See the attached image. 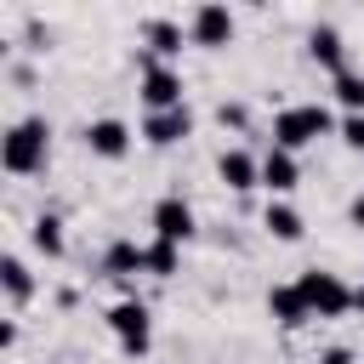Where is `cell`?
<instances>
[{
    "label": "cell",
    "mask_w": 364,
    "mask_h": 364,
    "mask_svg": "<svg viewBox=\"0 0 364 364\" xmlns=\"http://www.w3.org/2000/svg\"><path fill=\"white\" fill-rule=\"evenodd\" d=\"M28 245L46 256V262H57L63 250H68V239H63V216H51V210H40L34 222H28Z\"/></svg>",
    "instance_id": "17"
},
{
    "label": "cell",
    "mask_w": 364,
    "mask_h": 364,
    "mask_svg": "<svg viewBox=\"0 0 364 364\" xmlns=\"http://www.w3.org/2000/svg\"><path fill=\"white\" fill-rule=\"evenodd\" d=\"M347 222H353V228H364V193H353V199H347Z\"/></svg>",
    "instance_id": "24"
},
{
    "label": "cell",
    "mask_w": 364,
    "mask_h": 364,
    "mask_svg": "<svg viewBox=\"0 0 364 364\" xmlns=\"http://www.w3.org/2000/svg\"><path fill=\"white\" fill-rule=\"evenodd\" d=\"M341 142H347L353 154H364V114H347V119H341Z\"/></svg>",
    "instance_id": "22"
},
{
    "label": "cell",
    "mask_w": 364,
    "mask_h": 364,
    "mask_svg": "<svg viewBox=\"0 0 364 364\" xmlns=\"http://www.w3.org/2000/svg\"><path fill=\"white\" fill-rule=\"evenodd\" d=\"M176 262H182V250H176L171 239H148V273H154V279H171Z\"/></svg>",
    "instance_id": "20"
},
{
    "label": "cell",
    "mask_w": 364,
    "mask_h": 364,
    "mask_svg": "<svg viewBox=\"0 0 364 364\" xmlns=\"http://www.w3.org/2000/svg\"><path fill=\"white\" fill-rule=\"evenodd\" d=\"M318 364H353V347H324Z\"/></svg>",
    "instance_id": "23"
},
{
    "label": "cell",
    "mask_w": 364,
    "mask_h": 364,
    "mask_svg": "<svg viewBox=\"0 0 364 364\" xmlns=\"http://www.w3.org/2000/svg\"><path fill=\"white\" fill-rule=\"evenodd\" d=\"M267 313H273V318H279V324H284V330H301V324H307V318H313V313H307V301H301V290H296V284H273V290H267Z\"/></svg>",
    "instance_id": "16"
},
{
    "label": "cell",
    "mask_w": 364,
    "mask_h": 364,
    "mask_svg": "<svg viewBox=\"0 0 364 364\" xmlns=\"http://www.w3.org/2000/svg\"><path fill=\"white\" fill-rule=\"evenodd\" d=\"M182 136H193V114L188 108H165V114H148L142 119V142H154V148H171Z\"/></svg>",
    "instance_id": "11"
},
{
    "label": "cell",
    "mask_w": 364,
    "mask_h": 364,
    "mask_svg": "<svg viewBox=\"0 0 364 364\" xmlns=\"http://www.w3.org/2000/svg\"><path fill=\"white\" fill-rule=\"evenodd\" d=\"M296 290H301V301H307L313 318H341L353 307V284H341V273H324V267H307L296 279Z\"/></svg>",
    "instance_id": "3"
},
{
    "label": "cell",
    "mask_w": 364,
    "mask_h": 364,
    "mask_svg": "<svg viewBox=\"0 0 364 364\" xmlns=\"http://www.w3.org/2000/svg\"><path fill=\"white\" fill-rule=\"evenodd\" d=\"M154 239H171V245H188L193 239V205L182 193H165L154 205Z\"/></svg>",
    "instance_id": "6"
},
{
    "label": "cell",
    "mask_w": 364,
    "mask_h": 364,
    "mask_svg": "<svg viewBox=\"0 0 364 364\" xmlns=\"http://www.w3.org/2000/svg\"><path fill=\"white\" fill-rule=\"evenodd\" d=\"M108 330H114V341H119V353H125V358H142V353L154 347V318H148V301H136V296L114 301V307H108Z\"/></svg>",
    "instance_id": "4"
},
{
    "label": "cell",
    "mask_w": 364,
    "mask_h": 364,
    "mask_svg": "<svg viewBox=\"0 0 364 364\" xmlns=\"http://www.w3.org/2000/svg\"><path fill=\"white\" fill-rule=\"evenodd\" d=\"M85 148H91L97 159H125V148H131V125L114 119V114H102V119L85 125Z\"/></svg>",
    "instance_id": "8"
},
{
    "label": "cell",
    "mask_w": 364,
    "mask_h": 364,
    "mask_svg": "<svg viewBox=\"0 0 364 364\" xmlns=\"http://www.w3.org/2000/svg\"><path fill=\"white\" fill-rule=\"evenodd\" d=\"M296 182H301V165H296V154H284V148H267V154H262V188H267L273 199H284Z\"/></svg>",
    "instance_id": "12"
},
{
    "label": "cell",
    "mask_w": 364,
    "mask_h": 364,
    "mask_svg": "<svg viewBox=\"0 0 364 364\" xmlns=\"http://www.w3.org/2000/svg\"><path fill=\"white\" fill-rule=\"evenodd\" d=\"M142 40H148V51H154L159 63H171V57L182 51V40H188V34H182V23H176V17H148V23H142Z\"/></svg>",
    "instance_id": "15"
},
{
    "label": "cell",
    "mask_w": 364,
    "mask_h": 364,
    "mask_svg": "<svg viewBox=\"0 0 364 364\" xmlns=\"http://www.w3.org/2000/svg\"><path fill=\"white\" fill-rule=\"evenodd\" d=\"M330 131H341V125L330 119L324 102H296V108L273 114V148H284V154H296V148H307V142H318Z\"/></svg>",
    "instance_id": "2"
},
{
    "label": "cell",
    "mask_w": 364,
    "mask_h": 364,
    "mask_svg": "<svg viewBox=\"0 0 364 364\" xmlns=\"http://www.w3.org/2000/svg\"><path fill=\"white\" fill-rule=\"evenodd\" d=\"M307 57H313L318 68H330V80H336V74L347 68V40H341L330 23H313V28H307Z\"/></svg>",
    "instance_id": "10"
},
{
    "label": "cell",
    "mask_w": 364,
    "mask_h": 364,
    "mask_svg": "<svg viewBox=\"0 0 364 364\" xmlns=\"http://www.w3.org/2000/svg\"><path fill=\"white\" fill-rule=\"evenodd\" d=\"M188 40L205 46V51L228 46V40H233V11H228V6H199V11L188 17Z\"/></svg>",
    "instance_id": "7"
},
{
    "label": "cell",
    "mask_w": 364,
    "mask_h": 364,
    "mask_svg": "<svg viewBox=\"0 0 364 364\" xmlns=\"http://www.w3.org/2000/svg\"><path fill=\"white\" fill-rule=\"evenodd\" d=\"M136 68H142V108H148V114L188 108V102H182V68L159 63L154 51H142V57H136Z\"/></svg>",
    "instance_id": "5"
},
{
    "label": "cell",
    "mask_w": 364,
    "mask_h": 364,
    "mask_svg": "<svg viewBox=\"0 0 364 364\" xmlns=\"http://www.w3.org/2000/svg\"><path fill=\"white\" fill-rule=\"evenodd\" d=\"M0 290H6L11 307H23V301L34 296V273H28L23 256H0Z\"/></svg>",
    "instance_id": "18"
},
{
    "label": "cell",
    "mask_w": 364,
    "mask_h": 364,
    "mask_svg": "<svg viewBox=\"0 0 364 364\" xmlns=\"http://www.w3.org/2000/svg\"><path fill=\"white\" fill-rule=\"evenodd\" d=\"M216 119H222L228 131H245V125H250V108H245V102H216Z\"/></svg>",
    "instance_id": "21"
},
{
    "label": "cell",
    "mask_w": 364,
    "mask_h": 364,
    "mask_svg": "<svg viewBox=\"0 0 364 364\" xmlns=\"http://www.w3.org/2000/svg\"><path fill=\"white\" fill-rule=\"evenodd\" d=\"M216 176H222L233 193H250V188H262V159H256L250 148H222Z\"/></svg>",
    "instance_id": "9"
},
{
    "label": "cell",
    "mask_w": 364,
    "mask_h": 364,
    "mask_svg": "<svg viewBox=\"0 0 364 364\" xmlns=\"http://www.w3.org/2000/svg\"><path fill=\"white\" fill-rule=\"evenodd\" d=\"M102 273H108V279L148 273V245H136V239H114V245L102 250Z\"/></svg>",
    "instance_id": "13"
},
{
    "label": "cell",
    "mask_w": 364,
    "mask_h": 364,
    "mask_svg": "<svg viewBox=\"0 0 364 364\" xmlns=\"http://www.w3.org/2000/svg\"><path fill=\"white\" fill-rule=\"evenodd\" d=\"M330 91H336V102H341L347 114H364V74H358V68H341V74L330 80Z\"/></svg>",
    "instance_id": "19"
},
{
    "label": "cell",
    "mask_w": 364,
    "mask_h": 364,
    "mask_svg": "<svg viewBox=\"0 0 364 364\" xmlns=\"http://www.w3.org/2000/svg\"><path fill=\"white\" fill-rule=\"evenodd\" d=\"M46 159H51V119L46 114H23L0 136V165L11 176H34V171H46Z\"/></svg>",
    "instance_id": "1"
},
{
    "label": "cell",
    "mask_w": 364,
    "mask_h": 364,
    "mask_svg": "<svg viewBox=\"0 0 364 364\" xmlns=\"http://www.w3.org/2000/svg\"><path fill=\"white\" fill-rule=\"evenodd\" d=\"M262 228H267L279 245H296V239L307 233V222H301V210H296L290 199H267V210H262Z\"/></svg>",
    "instance_id": "14"
}]
</instances>
